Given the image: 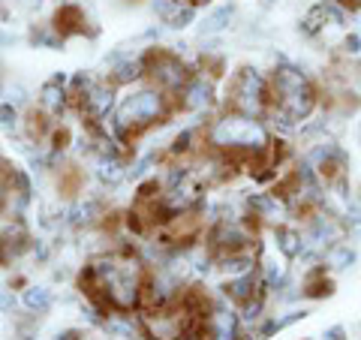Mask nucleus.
<instances>
[{
  "mask_svg": "<svg viewBox=\"0 0 361 340\" xmlns=\"http://www.w3.org/2000/svg\"><path fill=\"white\" fill-rule=\"evenodd\" d=\"M27 133H30V139H42V135L49 133V118H45V111H27Z\"/></svg>",
  "mask_w": 361,
  "mask_h": 340,
  "instance_id": "nucleus-19",
  "label": "nucleus"
},
{
  "mask_svg": "<svg viewBox=\"0 0 361 340\" xmlns=\"http://www.w3.org/2000/svg\"><path fill=\"white\" fill-rule=\"evenodd\" d=\"M337 235H341V226H337L331 217H325V214H319V217L310 220V232H307V241L322 247V244H334Z\"/></svg>",
  "mask_w": 361,
  "mask_h": 340,
  "instance_id": "nucleus-12",
  "label": "nucleus"
},
{
  "mask_svg": "<svg viewBox=\"0 0 361 340\" xmlns=\"http://www.w3.org/2000/svg\"><path fill=\"white\" fill-rule=\"evenodd\" d=\"M6 181H4V175H0V205H4V202H6Z\"/></svg>",
  "mask_w": 361,
  "mask_h": 340,
  "instance_id": "nucleus-25",
  "label": "nucleus"
},
{
  "mask_svg": "<svg viewBox=\"0 0 361 340\" xmlns=\"http://www.w3.org/2000/svg\"><path fill=\"white\" fill-rule=\"evenodd\" d=\"M211 99H214L211 85L202 75H190V82L184 85V90H180V106L190 109V111H202V109L211 106Z\"/></svg>",
  "mask_w": 361,
  "mask_h": 340,
  "instance_id": "nucleus-9",
  "label": "nucleus"
},
{
  "mask_svg": "<svg viewBox=\"0 0 361 340\" xmlns=\"http://www.w3.org/2000/svg\"><path fill=\"white\" fill-rule=\"evenodd\" d=\"M343 49H346V54H361V37L358 33H349V37L343 40Z\"/></svg>",
  "mask_w": 361,
  "mask_h": 340,
  "instance_id": "nucleus-23",
  "label": "nucleus"
},
{
  "mask_svg": "<svg viewBox=\"0 0 361 340\" xmlns=\"http://www.w3.org/2000/svg\"><path fill=\"white\" fill-rule=\"evenodd\" d=\"M250 211H256V214H262V217H268V214H277L280 211V205H277V199H271V196H250Z\"/></svg>",
  "mask_w": 361,
  "mask_h": 340,
  "instance_id": "nucleus-20",
  "label": "nucleus"
},
{
  "mask_svg": "<svg viewBox=\"0 0 361 340\" xmlns=\"http://www.w3.org/2000/svg\"><path fill=\"white\" fill-rule=\"evenodd\" d=\"M87 18L75 4H63L58 13H54V33L58 37H75V33H85Z\"/></svg>",
  "mask_w": 361,
  "mask_h": 340,
  "instance_id": "nucleus-10",
  "label": "nucleus"
},
{
  "mask_svg": "<svg viewBox=\"0 0 361 340\" xmlns=\"http://www.w3.org/2000/svg\"><path fill=\"white\" fill-rule=\"evenodd\" d=\"M268 87H271V103H274V109L289 115L295 123L307 118L316 106V94L307 82V75L295 70V66H280V70H274Z\"/></svg>",
  "mask_w": 361,
  "mask_h": 340,
  "instance_id": "nucleus-3",
  "label": "nucleus"
},
{
  "mask_svg": "<svg viewBox=\"0 0 361 340\" xmlns=\"http://www.w3.org/2000/svg\"><path fill=\"white\" fill-rule=\"evenodd\" d=\"M325 340H346V332L341 325H334V328H329V332H325Z\"/></svg>",
  "mask_w": 361,
  "mask_h": 340,
  "instance_id": "nucleus-24",
  "label": "nucleus"
},
{
  "mask_svg": "<svg viewBox=\"0 0 361 340\" xmlns=\"http://www.w3.org/2000/svg\"><path fill=\"white\" fill-rule=\"evenodd\" d=\"M99 175H103V181H111V184H115V181H118L123 172H121V166H118L115 160H103V169H99Z\"/></svg>",
  "mask_w": 361,
  "mask_h": 340,
  "instance_id": "nucleus-21",
  "label": "nucleus"
},
{
  "mask_svg": "<svg viewBox=\"0 0 361 340\" xmlns=\"http://www.w3.org/2000/svg\"><path fill=\"white\" fill-rule=\"evenodd\" d=\"M0 127H4V130L16 127V109L13 106H0Z\"/></svg>",
  "mask_w": 361,
  "mask_h": 340,
  "instance_id": "nucleus-22",
  "label": "nucleus"
},
{
  "mask_svg": "<svg viewBox=\"0 0 361 340\" xmlns=\"http://www.w3.org/2000/svg\"><path fill=\"white\" fill-rule=\"evenodd\" d=\"M304 292H307L310 298H319V296H329V292H331V283L325 280V271L322 268H316L313 274L307 277V283H304Z\"/></svg>",
  "mask_w": 361,
  "mask_h": 340,
  "instance_id": "nucleus-17",
  "label": "nucleus"
},
{
  "mask_svg": "<svg viewBox=\"0 0 361 340\" xmlns=\"http://www.w3.org/2000/svg\"><path fill=\"white\" fill-rule=\"evenodd\" d=\"M39 103L45 111H61L63 103H66V94H63V87L58 82H51V85H45L42 87V97H39Z\"/></svg>",
  "mask_w": 361,
  "mask_h": 340,
  "instance_id": "nucleus-15",
  "label": "nucleus"
},
{
  "mask_svg": "<svg viewBox=\"0 0 361 340\" xmlns=\"http://www.w3.org/2000/svg\"><path fill=\"white\" fill-rule=\"evenodd\" d=\"M259 277L253 274H241V277H232L229 280V286H226V296H229L232 301H238V304H244V301H250V298H256L259 296Z\"/></svg>",
  "mask_w": 361,
  "mask_h": 340,
  "instance_id": "nucleus-11",
  "label": "nucleus"
},
{
  "mask_svg": "<svg viewBox=\"0 0 361 340\" xmlns=\"http://www.w3.org/2000/svg\"><path fill=\"white\" fill-rule=\"evenodd\" d=\"M37 4H39V0H37Z\"/></svg>",
  "mask_w": 361,
  "mask_h": 340,
  "instance_id": "nucleus-30",
  "label": "nucleus"
},
{
  "mask_svg": "<svg viewBox=\"0 0 361 340\" xmlns=\"http://www.w3.org/2000/svg\"><path fill=\"white\" fill-rule=\"evenodd\" d=\"M111 106H115V94H111L109 85H85L82 94V111L90 121H103Z\"/></svg>",
  "mask_w": 361,
  "mask_h": 340,
  "instance_id": "nucleus-7",
  "label": "nucleus"
},
{
  "mask_svg": "<svg viewBox=\"0 0 361 340\" xmlns=\"http://www.w3.org/2000/svg\"><path fill=\"white\" fill-rule=\"evenodd\" d=\"M325 4H334V0H325Z\"/></svg>",
  "mask_w": 361,
  "mask_h": 340,
  "instance_id": "nucleus-29",
  "label": "nucleus"
},
{
  "mask_svg": "<svg viewBox=\"0 0 361 340\" xmlns=\"http://www.w3.org/2000/svg\"><path fill=\"white\" fill-rule=\"evenodd\" d=\"M142 63H145V75L151 78V85L166 90V94H180L184 85L190 82L187 66L180 63V58L172 51L154 49V51H148V58H145Z\"/></svg>",
  "mask_w": 361,
  "mask_h": 340,
  "instance_id": "nucleus-6",
  "label": "nucleus"
},
{
  "mask_svg": "<svg viewBox=\"0 0 361 340\" xmlns=\"http://www.w3.org/2000/svg\"><path fill=\"white\" fill-rule=\"evenodd\" d=\"M142 262L130 253H111V256H97L82 274V289L87 292L97 304L109 310L127 313L139 308L145 280H142Z\"/></svg>",
  "mask_w": 361,
  "mask_h": 340,
  "instance_id": "nucleus-1",
  "label": "nucleus"
},
{
  "mask_svg": "<svg viewBox=\"0 0 361 340\" xmlns=\"http://www.w3.org/2000/svg\"><path fill=\"white\" fill-rule=\"evenodd\" d=\"M341 4H343L346 9H358V6H361V0H341Z\"/></svg>",
  "mask_w": 361,
  "mask_h": 340,
  "instance_id": "nucleus-26",
  "label": "nucleus"
},
{
  "mask_svg": "<svg viewBox=\"0 0 361 340\" xmlns=\"http://www.w3.org/2000/svg\"><path fill=\"white\" fill-rule=\"evenodd\" d=\"M9 4H16V0H0V6H9Z\"/></svg>",
  "mask_w": 361,
  "mask_h": 340,
  "instance_id": "nucleus-28",
  "label": "nucleus"
},
{
  "mask_svg": "<svg viewBox=\"0 0 361 340\" xmlns=\"http://www.w3.org/2000/svg\"><path fill=\"white\" fill-rule=\"evenodd\" d=\"M190 6H199V4H208V0H187Z\"/></svg>",
  "mask_w": 361,
  "mask_h": 340,
  "instance_id": "nucleus-27",
  "label": "nucleus"
},
{
  "mask_svg": "<svg viewBox=\"0 0 361 340\" xmlns=\"http://www.w3.org/2000/svg\"><path fill=\"white\" fill-rule=\"evenodd\" d=\"M325 262H329L331 268H337V271L349 268V265L355 262V250L349 244H331L329 250H325Z\"/></svg>",
  "mask_w": 361,
  "mask_h": 340,
  "instance_id": "nucleus-14",
  "label": "nucleus"
},
{
  "mask_svg": "<svg viewBox=\"0 0 361 340\" xmlns=\"http://www.w3.org/2000/svg\"><path fill=\"white\" fill-rule=\"evenodd\" d=\"M208 142L217 151H244V154H262L268 151V133L265 127L250 115L241 111H229L220 121H214V127L208 130Z\"/></svg>",
  "mask_w": 361,
  "mask_h": 340,
  "instance_id": "nucleus-2",
  "label": "nucleus"
},
{
  "mask_svg": "<svg viewBox=\"0 0 361 340\" xmlns=\"http://www.w3.org/2000/svg\"><path fill=\"white\" fill-rule=\"evenodd\" d=\"M343 21H346V13L337 4H319L307 13V18L301 21V28H304V33L316 37L322 28H343Z\"/></svg>",
  "mask_w": 361,
  "mask_h": 340,
  "instance_id": "nucleus-8",
  "label": "nucleus"
},
{
  "mask_svg": "<svg viewBox=\"0 0 361 340\" xmlns=\"http://www.w3.org/2000/svg\"><path fill=\"white\" fill-rule=\"evenodd\" d=\"M274 241H277V250L283 253L286 259H295V256L304 253L301 235H298V232H292V229H277V232H274Z\"/></svg>",
  "mask_w": 361,
  "mask_h": 340,
  "instance_id": "nucleus-13",
  "label": "nucleus"
},
{
  "mask_svg": "<svg viewBox=\"0 0 361 340\" xmlns=\"http://www.w3.org/2000/svg\"><path fill=\"white\" fill-rule=\"evenodd\" d=\"M232 16H235V9H232V6H220L217 13H211V16L205 18V25H202V30H205V33H217V30H223L226 25H229Z\"/></svg>",
  "mask_w": 361,
  "mask_h": 340,
  "instance_id": "nucleus-18",
  "label": "nucleus"
},
{
  "mask_svg": "<svg viewBox=\"0 0 361 340\" xmlns=\"http://www.w3.org/2000/svg\"><path fill=\"white\" fill-rule=\"evenodd\" d=\"M49 304H51V292L45 289V286H30L25 292V308L27 310L42 313V310H49Z\"/></svg>",
  "mask_w": 361,
  "mask_h": 340,
  "instance_id": "nucleus-16",
  "label": "nucleus"
},
{
  "mask_svg": "<svg viewBox=\"0 0 361 340\" xmlns=\"http://www.w3.org/2000/svg\"><path fill=\"white\" fill-rule=\"evenodd\" d=\"M166 103H169L166 90L154 87V85L133 90V94L123 97L121 106H118V130L121 133H139L145 127H151V123L163 121L166 109H169Z\"/></svg>",
  "mask_w": 361,
  "mask_h": 340,
  "instance_id": "nucleus-4",
  "label": "nucleus"
},
{
  "mask_svg": "<svg viewBox=\"0 0 361 340\" xmlns=\"http://www.w3.org/2000/svg\"><path fill=\"white\" fill-rule=\"evenodd\" d=\"M268 99H271V87L262 75L250 66L235 73L232 85H229V106L241 115H250V118H259L262 111L268 109Z\"/></svg>",
  "mask_w": 361,
  "mask_h": 340,
  "instance_id": "nucleus-5",
  "label": "nucleus"
}]
</instances>
